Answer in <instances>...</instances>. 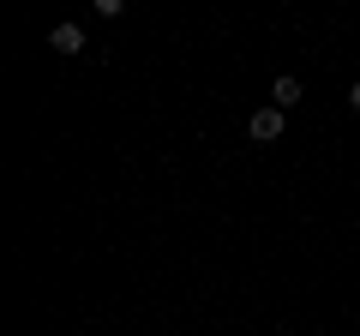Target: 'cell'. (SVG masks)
<instances>
[{"label": "cell", "mask_w": 360, "mask_h": 336, "mask_svg": "<svg viewBox=\"0 0 360 336\" xmlns=\"http://www.w3.org/2000/svg\"><path fill=\"white\" fill-rule=\"evenodd\" d=\"M49 49L54 54H84V30H78V25H54L49 30Z\"/></svg>", "instance_id": "cell-2"}, {"label": "cell", "mask_w": 360, "mask_h": 336, "mask_svg": "<svg viewBox=\"0 0 360 336\" xmlns=\"http://www.w3.org/2000/svg\"><path fill=\"white\" fill-rule=\"evenodd\" d=\"M270 103H276V108H295L300 103V78H276V84H270Z\"/></svg>", "instance_id": "cell-3"}, {"label": "cell", "mask_w": 360, "mask_h": 336, "mask_svg": "<svg viewBox=\"0 0 360 336\" xmlns=\"http://www.w3.org/2000/svg\"><path fill=\"white\" fill-rule=\"evenodd\" d=\"M120 6H127V0H96V13H103V18H120Z\"/></svg>", "instance_id": "cell-4"}, {"label": "cell", "mask_w": 360, "mask_h": 336, "mask_svg": "<svg viewBox=\"0 0 360 336\" xmlns=\"http://www.w3.org/2000/svg\"><path fill=\"white\" fill-rule=\"evenodd\" d=\"M283 132H288V108H276V103L258 108V115L246 120V138H252V144H276Z\"/></svg>", "instance_id": "cell-1"}, {"label": "cell", "mask_w": 360, "mask_h": 336, "mask_svg": "<svg viewBox=\"0 0 360 336\" xmlns=\"http://www.w3.org/2000/svg\"><path fill=\"white\" fill-rule=\"evenodd\" d=\"M348 108H354V115H360V84H354V91H348Z\"/></svg>", "instance_id": "cell-5"}]
</instances>
